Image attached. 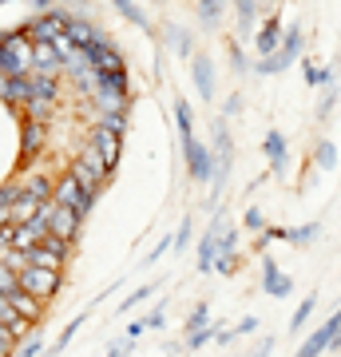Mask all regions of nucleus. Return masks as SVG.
Masks as SVG:
<instances>
[{"label": "nucleus", "instance_id": "f257e3e1", "mask_svg": "<svg viewBox=\"0 0 341 357\" xmlns=\"http://www.w3.org/2000/svg\"><path fill=\"white\" fill-rule=\"evenodd\" d=\"M63 171L76 178L88 195H96V199L103 195L107 178H112V171H107V163H103V155L96 151V147H88V143H79L76 155H68V167H63Z\"/></svg>", "mask_w": 341, "mask_h": 357}, {"label": "nucleus", "instance_id": "f03ea898", "mask_svg": "<svg viewBox=\"0 0 341 357\" xmlns=\"http://www.w3.org/2000/svg\"><path fill=\"white\" fill-rule=\"evenodd\" d=\"M32 36L24 28H13V32H0V76L24 79L32 76Z\"/></svg>", "mask_w": 341, "mask_h": 357}, {"label": "nucleus", "instance_id": "7ed1b4c3", "mask_svg": "<svg viewBox=\"0 0 341 357\" xmlns=\"http://www.w3.org/2000/svg\"><path fill=\"white\" fill-rule=\"evenodd\" d=\"M302 52H305V32H302V24H290L278 56L254 60V76H282V72H290L294 64H302Z\"/></svg>", "mask_w": 341, "mask_h": 357}, {"label": "nucleus", "instance_id": "20e7f679", "mask_svg": "<svg viewBox=\"0 0 341 357\" xmlns=\"http://www.w3.org/2000/svg\"><path fill=\"white\" fill-rule=\"evenodd\" d=\"M68 24H72V8H48L40 16H28L20 28L32 36V44H56L68 32Z\"/></svg>", "mask_w": 341, "mask_h": 357}, {"label": "nucleus", "instance_id": "39448f33", "mask_svg": "<svg viewBox=\"0 0 341 357\" xmlns=\"http://www.w3.org/2000/svg\"><path fill=\"white\" fill-rule=\"evenodd\" d=\"M52 203H56V206H68V211H76V215L88 222V215L96 211V203H100V199L84 191V187H79V183L68 175V171H60V175H56V187H52Z\"/></svg>", "mask_w": 341, "mask_h": 357}, {"label": "nucleus", "instance_id": "423d86ee", "mask_svg": "<svg viewBox=\"0 0 341 357\" xmlns=\"http://www.w3.org/2000/svg\"><path fill=\"white\" fill-rule=\"evenodd\" d=\"M36 218H44L48 222V234L52 238H63V243H79V234H84V218L76 215V211H68V206H56V203H44V211H40Z\"/></svg>", "mask_w": 341, "mask_h": 357}, {"label": "nucleus", "instance_id": "0eeeda50", "mask_svg": "<svg viewBox=\"0 0 341 357\" xmlns=\"http://www.w3.org/2000/svg\"><path fill=\"white\" fill-rule=\"evenodd\" d=\"M60 286H63V274H60V270L28 266L24 274H20V290L32 294V298H36V302H44V306H52V302L60 298Z\"/></svg>", "mask_w": 341, "mask_h": 357}, {"label": "nucleus", "instance_id": "6e6552de", "mask_svg": "<svg viewBox=\"0 0 341 357\" xmlns=\"http://www.w3.org/2000/svg\"><path fill=\"white\" fill-rule=\"evenodd\" d=\"M282 40H286V24H282V13H266V20L254 32V60H270L282 52Z\"/></svg>", "mask_w": 341, "mask_h": 357}, {"label": "nucleus", "instance_id": "1a4fd4ad", "mask_svg": "<svg viewBox=\"0 0 341 357\" xmlns=\"http://www.w3.org/2000/svg\"><path fill=\"white\" fill-rule=\"evenodd\" d=\"M68 40H72V48L76 52H91L96 44H103L107 40V32H103L96 20H91L88 13H79V8H72V24H68Z\"/></svg>", "mask_w": 341, "mask_h": 357}, {"label": "nucleus", "instance_id": "9d476101", "mask_svg": "<svg viewBox=\"0 0 341 357\" xmlns=\"http://www.w3.org/2000/svg\"><path fill=\"white\" fill-rule=\"evenodd\" d=\"M44 143H48V128L44 123H32V119H20V171H32L40 155H44Z\"/></svg>", "mask_w": 341, "mask_h": 357}, {"label": "nucleus", "instance_id": "9b49d317", "mask_svg": "<svg viewBox=\"0 0 341 357\" xmlns=\"http://www.w3.org/2000/svg\"><path fill=\"white\" fill-rule=\"evenodd\" d=\"M84 143H88V147H96V151L103 155V163H107V171L115 175V167H119V159H123V135H115V131L96 128V123H91V128H88V135H84Z\"/></svg>", "mask_w": 341, "mask_h": 357}, {"label": "nucleus", "instance_id": "f8f14e48", "mask_svg": "<svg viewBox=\"0 0 341 357\" xmlns=\"http://www.w3.org/2000/svg\"><path fill=\"white\" fill-rule=\"evenodd\" d=\"M88 60H91V68H96L100 76H119V72H131V68H127L123 48H119L112 36L103 40V44H96V48L88 52Z\"/></svg>", "mask_w": 341, "mask_h": 357}, {"label": "nucleus", "instance_id": "ddd939ff", "mask_svg": "<svg viewBox=\"0 0 341 357\" xmlns=\"http://www.w3.org/2000/svg\"><path fill=\"white\" fill-rule=\"evenodd\" d=\"M338 330H341V310H338V314H329V318H321V326H317V330L305 337V345H302L294 357H321L326 349H333V342H338Z\"/></svg>", "mask_w": 341, "mask_h": 357}, {"label": "nucleus", "instance_id": "4468645a", "mask_svg": "<svg viewBox=\"0 0 341 357\" xmlns=\"http://www.w3.org/2000/svg\"><path fill=\"white\" fill-rule=\"evenodd\" d=\"M183 159H187L190 183H211V178H215V155H211V147L202 139L187 143V147H183Z\"/></svg>", "mask_w": 341, "mask_h": 357}, {"label": "nucleus", "instance_id": "2eb2a0df", "mask_svg": "<svg viewBox=\"0 0 341 357\" xmlns=\"http://www.w3.org/2000/svg\"><path fill=\"white\" fill-rule=\"evenodd\" d=\"M190 79H195V91H199V100H215V91H218V72H215V64H211V56H206V52H199V56L190 60Z\"/></svg>", "mask_w": 341, "mask_h": 357}, {"label": "nucleus", "instance_id": "dca6fc26", "mask_svg": "<svg viewBox=\"0 0 341 357\" xmlns=\"http://www.w3.org/2000/svg\"><path fill=\"white\" fill-rule=\"evenodd\" d=\"M44 238H48V222H44V218H32V222L13 227V250L16 255H32L36 246H44Z\"/></svg>", "mask_w": 341, "mask_h": 357}, {"label": "nucleus", "instance_id": "f3484780", "mask_svg": "<svg viewBox=\"0 0 341 357\" xmlns=\"http://www.w3.org/2000/svg\"><path fill=\"white\" fill-rule=\"evenodd\" d=\"M0 103L13 107V112L24 115V107L32 103V76L13 79V76H0Z\"/></svg>", "mask_w": 341, "mask_h": 357}, {"label": "nucleus", "instance_id": "a211bd4d", "mask_svg": "<svg viewBox=\"0 0 341 357\" xmlns=\"http://www.w3.org/2000/svg\"><path fill=\"white\" fill-rule=\"evenodd\" d=\"M242 266V255H238V230L227 227V234L218 238V258H215V274H222V278H230L234 270Z\"/></svg>", "mask_w": 341, "mask_h": 357}, {"label": "nucleus", "instance_id": "6ab92c4d", "mask_svg": "<svg viewBox=\"0 0 341 357\" xmlns=\"http://www.w3.org/2000/svg\"><path fill=\"white\" fill-rule=\"evenodd\" d=\"M262 151H266V159H270V175L286 178V171H290V147H286V135H282V131H266Z\"/></svg>", "mask_w": 341, "mask_h": 357}, {"label": "nucleus", "instance_id": "aec40b11", "mask_svg": "<svg viewBox=\"0 0 341 357\" xmlns=\"http://www.w3.org/2000/svg\"><path fill=\"white\" fill-rule=\"evenodd\" d=\"M262 290L270 298H290V290H294V278L270 255H262Z\"/></svg>", "mask_w": 341, "mask_h": 357}, {"label": "nucleus", "instance_id": "412c9836", "mask_svg": "<svg viewBox=\"0 0 341 357\" xmlns=\"http://www.w3.org/2000/svg\"><path fill=\"white\" fill-rule=\"evenodd\" d=\"M32 76H48V79H63V60L56 44H36L32 48Z\"/></svg>", "mask_w": 341, "mask_h": 357}, {"label": "nucleus", "instance_id": "4be33fe9", "mask_svg": "<svg viewBox=\"0 0 341 357\" xmlns=\"http://www.w3.org/2000/svg\"><path fill=\"white\" fill-rule=\"evenodd\" d=\"M8 306L16 310V318H24L28 326H44V314H48V306H44V302H36V298H32V294H24V290H16L13 298H8Z\"/></svg>", "mask_w": 341, "mask_h": 357}, {"label": "nucleus", "instance_id": "5701e85b", "mask_svg": "<svg viewBox=\"0 0 341 357\" xmlns=\"http://www.w3.org/2000/svg\"><path fill=\"white\" fill-rule=\"evenodd\" d=\"M163 40H167V48L175 52V56H183V60H195V56H199V52H195V32H190V28L167 24L163 28Z\"/></svg>", "mask_w": 341, "mask_h": 357}, {"label": "nucleus", "instance_id": "b1692460", "mask_svg": "<svg viewBox=\"0 0 341 357\" xmlns=\"http://www.w3.org/2000/svg\"><path fill=\"white\" fill-rule=\"evenodd\" d=\"M175 128H179V147L195 143V115H190V103L187 100H175Z\"/></svg>", "mask_w": 341, "mask_h": 357}, {"label": "nucleus", "instance_id": "393cba45", "mask_svg": "<svg viewBox=\"0 0 341 357\" xmlns=\"http://www.w3.org/2000/svg\"><path fill=\"white\" fill-rule=\"evenodd\" d=\"M234 16H238V32L242 36H254V24H258L262 8H258L254 0H238V4H234Z\"/></svg>", "mask_w": 341, "mask_h": 357}, {"label": "nucleus", "instance_id": "a878e982", "mask_svg": "<svg viewBox=\"0 0 341 357\" xmlns=\"http://www.w3.org/2000/svg\"><path fill=\"white\" fill-rule=\"evenodd\" d=\"M222 13H227V4L222 0H202V4H195V20L206 28H215L218 20H222Z\"/></svg>", "mask_w": 341, "mask_h": 357}, {"label": "nucleus", "instance_id": "bb28decb", "mask_svg": "<svg viewBox=\"0 0 341 357\" xmlns=\"http://www.w3.org/2000/svg\"><path fill=\"white\" fill-rule=\"evenodd\" d=\"M302 76H305L310 88H329V84H333V68H321V64H314V60H302Z\"/></svg>", "mask_w": 341, "mask_h": 357}, {"label": "nucleus", "instance_id": "cd10ccee", "mask_svg": "<svg viewBox=\"0 0 341 357\" xmlns=\"http://www.w3.org/2000/svg\"><path fill=\"white\" fill-rule=\"evenodd\" d=\"M115 13L123 16V20H131V24H139L143 32H151V16L143 13L139 4H131V0H115Z\"/></svg>", "mask_w": 341, "mask_h": 357}, {"label": "nucleus", "instance_id": "c85d7f7f", "mask_svg": "<svg viewBox=\"0 0 341 357\" xmlns=\"http://www.w3.org/2000/svg\"><path fill=\"white\" fill-rule=\"evenodd\" d=\"M227 60H230V72H234V76H246V72H254V64L246 60V52H242L238 40H227Z\"/></svg>", "mask_w": 341, "mask_h": 357}, {"label": "nucleus", "instance_id": "c756f323", "mask_svg": "<svg viewBox=\"0 0 341 357\" xmlns=\"http://www.w3.org/2000/svg\"><path fill=\"white\" fill-rule=\"evenodd\" d=\"M218 333H222V326H215V321H211V326H206L202 333H195V337H187V342H183V354H199L202 345L218 342Z\"/></svg>", "mask_w": 341, "mask_h": 357}, {"label": "nucleus", "instance_id": "7c9ffc66", "mask_svg": "<svg viewBox=\"0 0 341 357\" xmlns=\"http://www.w3.org/2000/svg\"><path fill=\"white\" fill-rule=\"evenodd\" d=\"M314 310H317V294H305V298H302V306L294 310V318H290V333L302 330L305 321L314 318Z\"/></svg>", "mask_w": 341, "mask_h": 357}, {"label": "nucleus", "instance_id": "2f4dec72", "mask_svg": "<svg viewBox=\"0 0 341 357\" xmlns=\"http://www.w3.org/2000/svg\"><path fill=\"white\" fill-rule=\"evenodd\" d=\"M206 326H211V302H199V306L190 310V318H187V337L202 333Z\"/></svg>", "mask_w": 341, "mask_h": 357}, {"label": "nucleus", "instance_id": "473e14b6", "mask_svg": "<svg viewBox=\"0 0 341 357\" xmlns=\"http://www.w3.org/2000/svg\"><path fill=\"white\" fill-rule=\"evenodd\" d=\"M314 163L321 167V171H333V167H338V147H333V139H321L314 147Z\"/></svg>", "mask_w": 341, "mask_h": 357}, {"label": "nucleus", "instance_id": "72a5a7b5", "mask_svg": "<svg viewBox=\"0 0 341 357\" xmlns=\"http://www.w3.org/2000/svg\"><path fill=\"white\" fill-rule=\"evenodd\" d=\"M317 230H321V222H305V227H298V230H286V243H294V246H310L317 238Z\"/></svg>", "mask_w": 341, "mask_h": 357}, {"label": "nucleus", "instance_id": "f704fd0d", "mask_svg": "<svg viewBox=\"0 0 341 357\" xmlns=\"http://www.w3.org/2000/svg\"><path fill=\"white\" fill-rule=\"evenodd\" d=\"M16 290H20V274H13L4 266V258H0V298H13Z\"/></svg>", "mask_w": 341, "mask_h": 357}, {"label": "nucleus", "instance_id": "c9c22d12", "mask_svg": "<svg viewBox=\"0 0 341 357\" xmlns=\"http://www.w3.org/2000/svg\"><path fill=\"white\" fill-rule=\"evenodd\" d=\"M84 321H88V314H79V318L68 321V326L60 330V337H56V349H68V342H72V337H76V333L84 330Z\"/></svg>", "mask_w": 341, "mask_h": 357}, {"label": "nucleus", "instance_id": "e433bc0d", "mask_svg": "<svg viewBox=\"0 0 341 357\" xmlns=\"http://www.w3.org/2000/svg\"><path fill=\"white\" fill-rule=\"evenodd\" d=\"M333 107H338V88L329 84V88H321V100H317V119H329Z\"/></svg>", "mask_w": 341, "mask_h": 357}, {"label": "nucleus", "instance_id": "4c0bfd02", "mask_svg": "<svg viewBox=\"0 0 341 357\" xmlns=\"http://www.w3.org/2000/svg\"><path fill=\"white\" fill-rule=\"evenodd\" d=\"M155 290H159V282H151V286H139V290H131L123 302H119V310H131V306H139V302H147Z\"/></svg>", "mask_w": 341, "mask_h": 357}, {"label": "nucleus", "instance_id": "58836bf2", "mask_svg": "<svg viewBox=\"0 0 341 357\" xmlns=\"http://www.w3.org/2000/svg\"><path fill=\"white\" fill-rule=\"evenodd\" d=\"M242 227L254 230V234H262V230L270 227V222H266V215L258 211V206H246V215H242Z\"/></svg>", "mask_w": 341, "mask_h": 357}, {"label": "nucleus", "instance_id": "ea45409f", "mask_svg": "<svg viewBox=\"0 0 341 357\" xmlns=\"http://www.w3.org/2000/svg\"><path fill=\"white\" fill-rule=\"evenodd\" d=\"M127 123H131L127 115H103V119H96V128H107V131H115V135H127Z\"/></svg>", "mask_w": 341, "mask_h": 357}, {"label": "nucleus", "instance_id": "a19ab883", "mask_svg": "<svg viewBox=\"0 0 341 357\" xmlns=\"http://www.w3.org/2000/svg\"><path fill=\"white\" fill-rule=\"evenodd\" d=\"M44 349H48V345H44V337H40V330H36L32 337H28V342H20V349H16V357H40Z\"/></svg>", "mask_w": 341, "mask_h": 357}, {"label": "nucleus", "instance_id": "79ce46f5", "mask_svg": "<svg viewBox=\"0 0 341 357\" xmlns=\"http://www.w3.org/2000/svg\"><path fill=\"white\" fill-rule=\"evenodd\" d=\"M143 326H147V330H163V326H167V302H159V306L143 318Z\"/></svg>", "mask_w": 341, "mask_h": 357}, {"label": "nucleus", "instance_id": "37998d69", "mask_svg": "<svg viewBox=\"0 0 341 357\" xmlns=\"http://www.w3.org/2000/svg\"><path fill=\"white\" fill-rule=\"evenodd\" d=\"M190 227H195V218H183V222H179V230H175V250H187L190 246Z\"/></svg>", "mask_w": 341, "mask_h": 357}, {"label": "nucleus", "instance_id": "c03bdc74", "mask_svg": "<svg viewBox=\"0 0 341 357\" xmlns=\"http://www.w3.org/2000/svg\"><path fill=\"white\" fill-rule=\"evenodd\" d=\"M135 354V342L131 337H115L112 345H107V357H131Z\"/></svg>", "mask_w": 341, "mask_h": 357}, {"label": "nucleus", "instance_id": "a18cd8bd", "mask_svg": "<svg viewBox=\"0 0 341 357\" xmlns=\"http://www.w3.org/2000/svg\"><path fill=\"white\" fill-rule=\"evenodd\" d=\"M167 250H175V238H167V234H163V238L155 243V250H151L147 258H143V262H147V266H155V262H159V258H163Z\"/></svg>", "mask_w": 341, "mask_h": 357}, {"label": "nucleus", "instance_id": "49530a36", "mask_svg": "<svg viewBox=\"0 0 341 357\" xmlns=\"http://www.w3.org/2000/svg\"><path fill=\"white\" fill-rule=\"evenodd\" d=\"M238 112H242V96L234 91V96H227V103H222V119H234Z\"/></svg>", "mask_w": 341, "mask_h": 357}, {"label": "nucleus", "instance_id": "de8ad7c7", "mask_svg": "<svg viewBox=\"0 0 341 357\" xmlns=\"http://www.w3.org/2000/svg\"><path fill=\"white\" fill-rule=\"evenodd\" d=\"M270 354H274V337H262V342L254 345V349H250L246 357H270Z\"/></svg>", "mask_w": 341, "mask_h": 357}, {"label": "nucleus", "instance_id": "09e8293b", "mask_svg": "<svg viewBox=\"0 0 341 357\" xmlns=\"http://www.w3.org/2000/svg\"><path fill=\"white\" fill-rule=\"evenodd\" d=\"M143 333H147V326H143V321H131V326L123 330V337H131V342H139Z\"/></svg>", "mask_w": 341, "mask_h": 357}, {"label": "nucleus", "instance_id": "8fccbe9b", "mask_svg": "<svg viewBox=\"0 0 341 357\" xmlns=\"http://www.w3.org/2000/svg\"><path fill=\"white\" fill-rule=\"evenodd\" d=\"M333 349H341V330H338V342H333Z\"/></svg>", "mask_w": 341, "mask_h": 357}]
</instances>
